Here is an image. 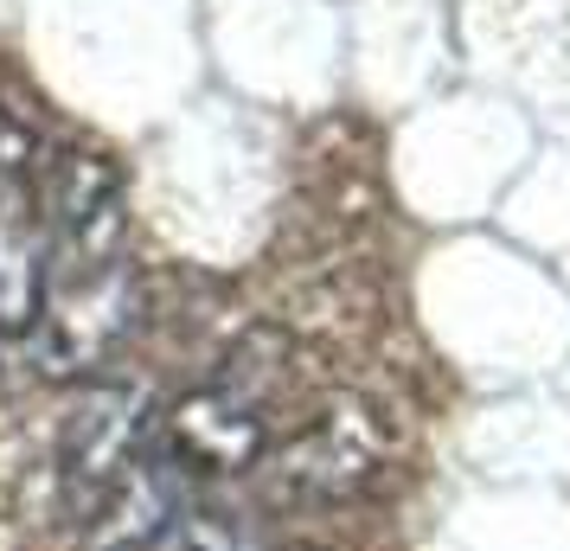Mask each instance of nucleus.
Instances as JSON below:
<instances>
[{"label":"nucleus","mask_w":570,"mask_h":551,"mask_svg":"<svg viewBox=\"0 0 570 551\" xmlns=\"http://www.w3.org/2000/svg\"><path fill=\"white\" fill-rule=\"evenodd\" d=\"M129 327L135 263L116 167L65 155L46 174V295L32 321V360L46 378H97Z\"/></svg>","instance_id":"obj_1"},{"label":"nucleus","mask_w":570,"mask_h":551,"mask_svg":"<svg viewBox=\"0 0 570 551\" xmlns=\"http://www.w3.org/2000/svg\"><path fill=\"white\" fill-rule=\"evenodd\" d=\"M288 392H295V353L276 327H257L237 353H225V366L199 392H186L160 417L155 443L186 474H244L288 436L276 423L288 411Z\"/></svg>","instance_id":"obj_2"},{"label":"nucleus","mask_w":570,"mask_h":551,"mask_svg":"<svg viewBox=\"0 0 570 551\" xmlns=\"http://www.w3.org/2000/svg\"><path fill=\"white\" fill-rule=\"evenodd\" d=\"M385 462V430L365 404H334L321 417L295 423L283 443L257 462L263 494L276 506H327L360 494Z\"/></svg>","instance_id":"obj_3"},{"label":"nucleus","mask_w":570,"mask_h":551,"mask_svg":"<svg viewBox=\"0 0 570 551\" xmlns=\"http://www.w3.org/2000/svg\"><path fill=\"white\" fill-rule=\"evenodd\" d=\"M46 295V160L39 135L0 109V334H32Z\"/></svg>","instance_id":"obj_4"},{"label":"nucleus","mask_w":570,"mask_h":551,"mask_svg":"<svg viewBox=\"0 0 570 551\" xmlns=\"http://www.w3.org/2000/svg\"><path fill=\"white\" fill-rule=\"evenodd\" d=\"M141 443H148L141 392L122 385V378H97V385L71 404L65 436H58V474H65V494L90 513V500L129 469Z\"/></svg>","instance_id":"obj_5"},{"label":"nucleus","mask_w":570,"mask_h":551,"mask_svg":"<svg viewBox=\"0 0 570 551\" xmlns=\"http://www.w3.org/2000/svg\"><path fill=\"white\" fill-rule=\"evenodd\" d=\"M186 488H193V474L148 436L135 449L129 469L116 474L104 494L90 500V513L78 520L83 551H148L186 513Z\"/></svg>","instance_id":"obj_6"},{"label":"nucleus","mask_w":570,"mask_h":551,"mask_svg":"<svg viewBox=\"0 0 570 551\" xmlns=\"http://www.w3.org/2000/svg\"><path fill=\"white\" fill-rule=\"evenodd\" d=\"M148 551H263V545L250 539V525L237 513H225V506H186Z\"/></svg>","instance_id":"obj_7"},{"label":"nucleus","mask_w":570,"mask_h":551,"mask_svg":"<svg viewBox=\"0 0 570 551\" xmlns=\"http://www.w3.org/2000/svg\"><path fill=\"white\" fill-rule=\"evenodd\" d=\"M283 551H314V545H283Z\"/></svg>","instance_id":"obj_8"}]
</instances>
